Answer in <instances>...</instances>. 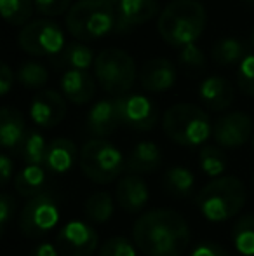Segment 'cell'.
<instances>
[{
  "instance_id": "obj_41",
  "label": "cell",
  "mask_w": 254,
  "mask_h": 256,
  "mask_svg": "<svg viewBox=\"0 0 254 256\" xmlns=\"http://www.w3.org/2000/svg\"><path fill=\"white\" fill-rule=\"evenodd\" d=\"M31 256H59V251L56 246H52L51 242H42L37 246V250L33 251Z\"/></svg>"
},
{
  "instance_id": "obj_45",
  "label": "cell",
  "mask_w": 254,
  "mask_h": 256,
  "mask_svg": "<svg viewBox=\"0 0 254 256\" xmlns=\"http://www.w3.org/2000/svg\"><path fill=\"white\" fill-rule=\"evenodd\" d=\"M246 2H254V0H246Z\"/></svg>"
},
{
  "instance_id": "obj_7",
  "label": "cell",
  "mask_w": 254,
  "mask_h": 256,
  "mask_svg": "<svg viewBox=\"0 0 254 256\" xmlns=\"http://www.w3.org/2000/svg\"><path fill=\"white\" fill-rule=\"evenodd\" d=\"M80 169L96 183H110L126 169L122 152L106 140H91L80 150Z\"/></svg>"
},
{
  "instance_id": "obj_4",
  "label": "cell",
  "mask_w": 254,
  "mask_h": 256,
  "mask_svg": "<svg viewBox=\"0 0 254 256\" xmlns=\"http://www.w3.org/2000/svg\"><path fill=\"white\" fill-rule=\"evenodd\" d=\"M117 7L108 0H78L66 12V28L77 40L92 42L115 30Z\"/></svg>"
},
{
  "instance_id": "obj_16",
  "label": "cell",
  "mask_w": 254,
  "mask_h": 256,
  "mask_svg": "<svg viewBox=\"0 0 254 256\" xmlns=\"http://www.w3.org/2000/svg\"><path fill=\"white\" fill-rule=\"evenodd\" d=\"M26 136V124L21 112L16 108L3 106L0 110V143L3 148L19 154Z\"/></svg>"
},
{
  "instance_id": "obj_9",
  "label": "cell",
  "mask_w": 254,
  "mask_h": 256,
  "mask_svg": "<svg viewBox=\"0 0 254 256\" xmlns=\"http://www.w3.org/2000/svg\"><path fill=\"white\" fill-rule=\"evenodd\" d=\"M59 222V208L56 199L47 192L31 197L19 214V228L26 237L38 239L49 234Z\"/></svg>"
},
{
  "instance_id": "obj_33",
  "label": "cell",
  "mask_w": 254,
  "mask_h": 256,
  "mask_svg": "<svg viewBox=\"0 0 254 256\" xmlns=\"http://www.w3.org/2000/svg\"><path fill=\"white\" fill-rule=\"evenodd\" d=\"M180 64L188 72H200L206 66V54L202 52V49L197 48L195 44L185 46L181 48V52L178 56Z\"/></svg>"
},
{
  "instance_id": "obj_44",
  "label": "cell",
  "mask_w": 254,
  "mask_h": 256,
  "mask_svg": "<svg viewBox=\"0 0 254 256\" xmlns=\"http://www.w3.org/2000/svg\"><path fill=\"white\" fill-rule=\"evenodd\" d=\"M253 148H254V136H253Z\"/></svg>"
},
{
  "instance_id": "obj_1",
  "label": "cell",
  "mask_w": 254,
  "mask_h": 256,
  "mask_svg": "<svg viewBox=\"0 0 254 256\" xmlns=\"http://www.w3.org/2000/svg\"><path fill=\"white\" fill-rule=\"evenodd\" d=\"M132 237L146 256H181L190 242V228L174 209H152L136 220Z\"/></svg>"
},
{
  "instance_id": "obj_42",
  "label": "cell",
  "mask_w": 254,
  "mask_h": 256,
  "mask_svg": "<svg viewBox=\"0 0 254 256\" xmlns=\"http://www.w3.org/2000/svg\"><path fill=\"white\" fill-rule=\"evenodd\" d=\"M108 2H112V4H113V6H117V4H119V2H120V0H108Z\"/></svg>"
},
{
  "instance_id": "obj_2",
  "label": "cell",
  "mask_w": 254,
  "mask_h": 256,
  "mask_svg": "<svg viewBox=\"0 0 254 256\" xmlns=\"http://www.w3.org/2000/svg\"><path fill=\"white\" fill-rule=\"evenodd\" d=\"M159 34L174 48L195 44L206 28V9L197 0H173L159 16Z\"/></svg>"
},
{
  "instance_id": "obj_14",
  "label": "cell",
  "mask_w": 254,
  "mask_h": 256,
  "mask_svg": "<svg viewBox=\"0 0 254 256\" xmlns=\"http://www.w3.org/2000/svg\"><path fill=\"white\" fill-rule=\"evenodd\" d=\"M159 12L157 0H120L117 4V32H129L148 23Z\"/></svg>"
},
{
  "instance_id": "obj_13",
  "label": "cell",
  "mask_w": 254,
  "mask_h": 256,
  "mask_svg": "<svg viewBox=\"0 0 254 256\" xmlns=\"http://www.w3.org/2000/svg\"><path fill=\"white\" fill-rule=\"evenodd\" d=\"M66 115V102L58 91L45 89L35 94L30 106V117L40 128H54Z\"/></svg>"
},
{
  "instance_id": "obj_8",
  "label": "cell",
  "mask_w": 254,
  "mask_h": 256,
  "mask_svg": "<svg viewBox=\"0 0 254 256\" xmlns=\"http://www.w3.org/2000/svg\"><path fill=\"white\" fill-rule=\"evenodd\" d=\"M19 46L31 56H58L64 49V35L58 23L51 20H35L24 24L19 34Z\"/></svg>"
},
{
  "instance_id": "obj_22",
  "label": "cell",
  "mask_w": 254,
  "mask_h": 256,
  "mask_svg": "<svg viewBox=\"0 0 254 256\" xmlns=\"http://www.w3.org/2000/svg\"><path fill=\"white\" fill-rule=\"evenodd\" d=\"M96 61L94 52L91 48H87L82 42H70L68 46H64V49L58 56L51 58V64L54 66V70H85L87 72L89 66H92Z\"/></svg>"
},
{
  "instance_id": "obj_40",
  "label": "cell",
  "mask_w": 254,
  "mask_h": 256,
  "mask_svg": "<svg viewBox=\"0 0 254 256\" xmlns=\"http://www.w3.org/2000/svg\"><path fill=\"white\" fill-rule=\"evenodd\" d=\"M12 171H14V162L10 160L9 155L2 154L0 155V176H2V186H7L12 178Z\"/></svg>"
},
{
  "instance_id": "obj_15",
  "label": "cell",
  "mask_w": 254,
  "mask_h": 256,
  "mask_svg": "<svg viewBox=\"0 0 254 256\" xmlns=\"http://www.w3.org/2000/svg\"><path fill=\"white\" fill-rule=\"evenodd\" d=\"M141 86L150 92H164L171 89L176 82V68L164 58L146 61L139 72Z\"/></svg>"
},
{
  "instance_id": "obj_31",
  "label": "cell",
  "mask_w": 254,
  "mask_h": 256,
  "mask_svg": "<svg viewBox=\"0 0 254 256\" xmlns=\"http://www.w3.org/2000/svg\"><path fill=\"white\" fill-rule=\"evenodd\" d=\"M199 166L204 174L211 176V178H221L225 168H227V157L221 148L214 145H206L199 152Z\"/></svg>"
},
{
  "instance_id": "obj_20",
  "label": "cell",
  "mask_w": 254,
  "mask_h": 256,
  "mask_svg": "<svg viewBox=\"0 0 254 256\" xmlns=\"http://www.w3.org/2000/svg\"><path fill=\"white\" fill-rule=\"evenodd\" d=\"M199 96L209 110L221 112L227 110L234 102V88L227 78L220 77V75H213L200 84Z\"/></svg>"
},
{
  "instance_id": "obj_19",
  "label": "cell",
  "mask_w": 254,
  "mask_h": 256,
  "mask_svg": "<svg viewBox=\"0 0 254 256\" xmlns=\"http://www.w3.org/2000/svg\"><path fill=\"white\" fill-rule=\"evenodd\" d=\"M85 126H87L89 134L96 136V140L105 138V136L115 132V129L120 126L115 102L113 100H101V102L96 103L89 110Z\"/></svg>"
},
{
  "instance_id": "obj_29",
  "label": "cell",
  "mask_w": 254,
  "mask_h": 256,
  "mask_svg": "<svg viewBox=\"0 0 254 256\" xmlns=\"http://www.w3.org/2000/svg\"><path fill=\"white\" fill-rule=\"evenodd\" d=\"M113 199L108 192H96L85 200L84 212L91 222L105 223L113 216Z\"/></svg>"
},
{
  "instance_id": "obj_6",
  "label": "cell",
  "mask_w": 254,
  "mask_h": 256,
  "mask_svg": "<svg viewBox=\"0 0 254 256\" xmlns=\"http://www.w3.org/2000/svg\"><path fill=\"white\" fill-rule=\"evenodd\" d=\"M94 75L103 91L119 98L134 86L136 63L129 52L110 48L96 56Z\"/></svg>"
},
{
  "instance_id": "obj_39",
  "label": "cell",
  "mask_w": 254,
  "mask_h": 256,
  "mask_svg": "<svg viewBox=\"0 0 254 256\" xmlns=\"http://www.w3.org/2000/svg\"><path fill=\"white\" fill-rule=\"evenodd\" d=\"M14 84V74L7 63L0 64V94L5 96Z\"/></svg>"
},
{
  "instance_id": "obj_21",
  "label": "cell",
  "mask_w": 254,
  "mask_h": 256,
  "mask_svg": "<svg viewBox=\"0 0 254 256\" xmlns=\"http://www.w3.org/2000/svg\"><path fill=\"white\" fill-rule=\"evenodd\" d=\"M162 162V152L152 142H141L131 150L126 158V169L129 174H148L159 169Z\"/></svg>"
},
{
  "instance_id": "obj_46",
  "label": "cell",
  "mask_w": 254,
  "mask_h": 256,
  "mask_svg": "<svg viewBox=\"0 0 254 256\" xmlns=\"http://www.w3.org/2000/svg\"><path fill=\"white\" fill-rule=\"evenodd\" d=\"M253 180H254V178H253Z\"/></svg>"
},
{
  "instance_id": "obj_18",
  "label": "cell",
  "mask_w": 254,
  "mask_h": 256,
  "mask_svg": "<svg viewBox=\"0 0 254 256\" xmlns=\"http://www.w3.org/2000/svg\"><path fill=\"white\" fill-rule=\"evenodd\" d=\"M61 91L68 102L85 104L94 98L96 80L85 70H66L61 78Z\"/></svg>"
},
{
  "instance_id": "obj_28",
  "label": "cell",
  "mask_w": 254,
  "mask_h": 256,
  "mask_svg": "<svg viewBox=\"0 0 254 256\" xmlns=\"http://www.w3.org/2000/svg\"><path fill=\"white\" fill-rule=\"evenodd\" d=\"M35 0H0V12L12 26L26 24L33 16Z\"/></svg>"
},
{
  "instance_id": "obj_34",
  "label": "cell",
  "mask_w": 254,
  "mask_h": 256,
  "mask_svg": "<svg viewBox=\"0 0 254 256\" xmlns=\"http://www.w3.org/2000/svg\"><path fill=\"white\" fill-rule=\"evenodd\" d=\"M98 256H136V250L129 239L117 236L103 242Z\"/></svg>"
},
{
  "instance_id": "obj_11",
  "label": "cell",
  "mask_w": 254,
  "mask_h": 256,
  "mask_svg": "<svg viewBox=\"0 0 254 256\" xmlns=\"http://www.w3.org/2000/svg\"><path fill=\"white\" fill-rule=\"evenodd\" d=\"M98 232L91 225L73 220L58 232L56 248L59 256H92L98 248Z\"/></svg>"
},
{
  "instance_id": "obj_43",
  "label": "cell",
  "mask_w": 254,
  "mask_h": 256,
  "mask_svg": "<svg viewBox=\"0 0 254 256\" xmlns=\"http://www.w3.org/2000/svg\"><path fill=\"white\" fill-rule=\"evenodd\" d=\"M251 44H253V48H254V30H253V35H251Z\"/></svg>"
},
{
  "instance_id": "obj_24",
  "label": "cell",
  "mask_w": 254,
  "mask_h": 256,
  "mask_svg": "<svg viewBox=\"0 0 254 256\" xmlns=\"http://www.w3.org/2000/svg\"><path fill=\"white\" fill-rule=\"evenodd\" d=\"M164 190L173 197H188L192 196L193 186H195V176L188 168L174 166L167 169L162 178Z\"/></svg>"
},
{
  "instance_id": "obj_37",
  "label": "cell",
  "mask_w": 254,
  "mask_h": 256,
  "mask_svg": "<svg viewBox=\"0 0 254 256\" xmlns=\"http://www.w3.org/2000/svg\"><path fill=\"white\" fill-rule=\"evenodd\" d=\"M14 211H16V200L9 194H2L0 196V225H2V232L7 228L10 218L14 216Z\"/></svg>"
},
{
  "instance_id": "obj_27",
  "label": "cell",
  "mask_w": 254,
  "mask_h": 256,
  "mask_svg": "<svg viewBox=\"0 0 254 256\" xmlns=\"http://www.w3.org/2000/svg\"><path fill=\"white\" fill-rule=\"evenodd\" d=\"M246 56H248V52H246L244 44L234 37L221 38L213 48V60L223 66H230L235 63L241 64L246 60Z\"/></svg>"
},
{
  "instance_id": "obj_36",
  "label": "cell",
  "mask_w": 254,
  "mask_h": 256,
  "mask_svg": "<svg viewBox=\"0 0 254 256\" xmlns=\"http://www.w3.org/2000/svg\"><path fill=\"white\" fill-rule=\"evenodd\" d=\"M35 9L44 16H59L71 9V0H35Z\"/></svg>"
},
{
  "instance_id": "obj_26",
  "label": "cell",
  "mask_w": 254,
  "mask_h": 256,
  "mask_svg": "<svg viewBox=\"0 0 254 256\" xmlns=\"http://www.w3.org/2000/svg\"><path fill=\"white\" fill-rule=\"evenodd\" d=\"M232 240L242 256H254V214H244L235 222Z\"/></svg>"
},
{
  "instance_id": "obj_38",
  "label": "cell",
  "mask_w": 254,
  "mask_h": 256,
  "mask_svg": "<svg viewBox=\"0 0 254 256\" xmlns=\"http://www.w3.org/2000/svg\"><path fill=\"white\" fill-rule=\"evenodd\" d=\"M192 256H230V253H228L221 244L206 240V242H200L199 246L192 251Z\"/></svg>"
},
{
  "instance_id": "obj_30",
  "label": "cell",
  "mask_w": 254,
  "mask_h": 256,
  "mask_svg": "<svg viewBox=\"0 0 254 256\" xmlns=\"http://www.w3.org/2000/svg\"><path fill=\"white\" fill-rule=\"evenodd\" d=\"M47 143L45 138L38 131H28V136L21 146L19 154L21 158L28 166H44L45 164V154H47Z\"/></svg>"
},
{
  "instance_id": "obj_12",
  "label": "cell",
  "mask_w": 254,
  "mask_h": 256,
  "mask_svg": "<svg viewBox=\"0 0 254 256\" xmlns=\"http://www.w3.org/2000/svg\"><path fill=\"white\" fill-rule=\"evenodd\" d=\"M254 132V122L248 114L232 112L216 120L213 128V136L216 143L223 148H239L251 140Z\"/></svg>"
},
{
  "instance_id": "obj_23",
  "label": "cell",
  "mask_w": 254,
  "mask_h": 256,
  "mask_svg": "<svg viewBox=\"0 0 254 256\" xmlns=\"http://www.w3.org/2000/svg\"><path fill=\"white\" fill-rule=\"evenodd\" d=\"M75 160H77L75 143L66 138H56L47 146L44 168L51 172H56V174H63L73 168Z\"/></svg>"
},
{
  "instance_id": "obj_25",
  "label": "cell",
  "mask_w": 254,
  "mask_h": 256,
  "mask_svg": "<svg viewBox=\"0 0 254 256\" xmlns=\"http://www.w3.org/2000/svg\"><path fill=\"white\" fill-rule=\"evenodd\" d=\"M17 194L23 197H37L44 192L45 186V171L42 166H26L19 171L14 180Z\"/></svg>"
},
{
  "instance_id": "obj_32",
  "label": "cell",
  "mask_w": 254,
  "mask_h": 256,
  "mask_svg": "<svg viewBox=\"0 0 254 256\" xmlns=\"http://www.w3.org/2000/svg\"><path fill=\"white\" fill-rule=\"evenodd\" d=\"M17 80L21 82V86L28 89H38L45 86V82L49 80V74L45 66H42L40 63L28 61V63L21 64L19 70H17Z\"/></svg>"
},
{
  "instance_id": "obj_3",
  "label": "cell",
  "mask_w": 254,
  "mask_h": 256,
  "mask_svg": "<svg viewBox=\"0 0 254 256\" xmlns=\"http://www.w3.org/2000/svg\"><path fill=\"white\" fill-rule=\"evenodd\" d=\"M195 204L209 222L220 223L237 216L246 204V186L235 176H221L200 188Z\"/></svg>"
},
{
  "instance_id": "obj_5",
  "label": "cell",
  "mask_w": 254,
  "mask_h": 256,
  "mask_svg": "<svg viewBox=\"0 0 254 256\" xmlns=\"http://www.w3.org/2000/svg\"><path fill=\"white\" fill-rule=\"evenodd\" d=\"M162 129L169 140L183 146H199L213 132L209 115L193 103L173 104L164 114Z\"/></svg>"
},
{
  "instance_id": "obj_17",
  "label": "cell",
  "mask_w": 254,
  "mask_h": 256,
  "mask_svg": "<svg viewBox=\"0 0 254 256\" xmlns=\"http://www.w3.org/2000/svg\"><path fill=\"white\" fill-rule=\"evenodd\" d=\"M148 186L138 174H127L119 182L115 188V199L127 212H139L148 202Z\"/></svg>"
},
{
  "instance_id": "obj_10",
  "label": "cell",
  "mask_w": 254,
  "mask_h": 256,
  "mask_svg": "<svg viewBox=\"0 0 254 256\" xmlns=\"http://www.w3.org/2000/svg\"><path fill=\"white\" fill-rule=\"evenodd\" d=\"M113 102L122 126H127L134 131H150L155 128L159 110L150 98L143 94H124Z\"/></svg>"
},
{
  "instance_id": "obj_35",
  "label": "cell",
  "mask_w": 254,
  "mask_h": 256,
  "mask_svg": "<svg viewBox=\"0 0 254 256\" xmlns=\"http://www.w3.org/2000/svg\"><path fill=\"white\" fill-rule=\"evenodd\" d=\"M237 86L244 94L254 98V54H248L246 60L239 64Z\"/></svg>"
}]
</instances>
